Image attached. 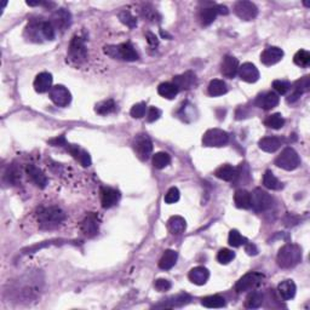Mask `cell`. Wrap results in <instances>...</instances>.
<instances>
[{
    "label": "cell",
    "mask_w": 310,
    "mask_h": 310,
    "mask_svg": "<svg viewBox=\"0 0 310 310\" xmlns=\"http://www.w3.org/2000/svg\"><path fill=\"white\" fill-rule=\"evenodd\" d=\"M276 260L279 267L284 269L296 267L302 260V249L296 244H286L280 249Z\"/></svg>",
    "instance_id": "obj_1"
},
{
    "label": "cell",
    "mask_w": 310,
    "mask_h": 310,
    "mask_svg": "<svg viewBox=\"0 0 310 310\" xmlns=\"http://www.w3.org/2000/svg\"><path fill=\"white\" fill-rule=\"evenodd\" d=\"M64 219H66L64 212L61 208L56 206L45 207L43 208V210H40V212L38 213L39 227H40L41 229H55V228L58 227Z\"/></svg>",
    "instance_id": "obj_2"
},
{
    "label": "cell",
    "mask_w": 310,
    "mask_h": 310,
    "mask_svg": "<svg viewBox=\"0 0 310 310\" xmlns=\"http://www.w3.org/2000/svg\"><path fill=\"white\" fill-rule=\"evenodd\" d=\"M104 54L114 59H123V61L133 62L140 58L137 51L135 50L130 43H124L120 45H107L103 49Z\"/></svg>",
    "instance_id": "obj_3"
},
{
    "label": "cell",
    "mask_w": 310,
    "mask_h": 310,
    "mask_svg": "<svg viewBox=\"0 0 310 310\" xmlns=\"http://www.w3.org/2000/svg\"><path fill=\"white\" fill-rule=\"evenodd\" d=\"M229 10L224 5H217L213 2H206L199 11V19L202 26H210L216 19L217 15H228Z\"/></svg>",
    "instance_id": "obj_4"
},
{
    "label": "cell",
    "mask_w": 310,
    "mask_h": 310,
    "mask_svg": "<svg viewBox=\"0 0 310 310\" xmlns=\"http://www.w3.org/2000/svg\"><path fill=\"white\" fill-rule=\"evenodd\" d=\"M299 164H301V159H299L298 153L291 147L285 148L281 154L275 159V165L286 171L296 170Z\"/></svg>",
    "instance_id": "obj_5"
},
{
    "label": "cell",
    "mask_w": 310,
    "mask_h": 310,
    "mask_svg": "<svg viewBox=\"0 0 310 310\" xmlns=\"http://www.w3.org/2000/svg\"><path fill=\"white\" fill-rule=\"evenodd\" d=\"M88 50H86L85 43L80 36H73L69 43L68 48V58L71 62L75 64H81L86 61Z\"/></svg>",
    "instance_id": "obj_6"
},
{
    "label": "cell",
    "mask_w": 310,
    "mask_h": 310,
    "mask_svg": "<svg viewBox=\"0 0 310 310\" xmlns=\"http://www.w3.org/2000/svg\"><path fill=\"white\" fill-rule=\"evenodd\" d=\"M229 142V135L220 128H211L202 136V145L205 147L219 148Z\"/></svg>",
    "instance_id": "obj_7"
},
{
    "label": "cell",
    "mask_w": 310,
    "mask_h": 310,
    "mask_svg": "<svg viewBox=\"0 0 310 310\" xmlns=\"http://www.w3.org/2000/svg\"><path fill=\"white\" fill-rule=\"evenodd\" d=\"M263 279V274L257 272H251L245 274L239 281L235 285V291L237 293H242V292H247V291H254L256 287H258L260 284H262Z\"/></svg>",
    "instance_id": "obj_8"
},
{
    "label": "cell",
    "mask_w": 310,
    "mask_h": 310,
    "mask_svg": "<svg viewBox=\"0 0 310 310\" xmlns=\"http://www.w3.org/2000/svg\"><path fill=\"white\" fill-rule=\"evenodd\" d=\"M133 149L141 160L146 161L150 158L153 152V143L150 138L145 133L137 135L133 140Z\"/></svg>",
    "instance_id": "obj_9"
},
{
    "label": "cell",
    "mask_w": 310,
    "mask_h": 310,
    "mask_svg": "<svg viewBox=\"0 0 310 310\" xmlns=\"http://www.w3.org/2000/svg\"><path fill=\"white\" fill-rule=\"evenodd\" d=\"M234 12L239 18L244 19V21H252L258 15V7L254 2L241 0V1H237L235 4Z\"/></svg>",
    "instance_id": "obj_10"
},
{
    "label": "cell",
    "mask_w": 310,
    "mask_h": 310,
    "mask_svg": "<svg viewBox=\"0 0 310 310\" xmlns=\"http://www.w3.org/2000/svg\"><path fill=\"white\" fill-rule=\"evenodd\" d=\"M251 207H254L257 212L267 211L268 208L272 207L273 198L260 188H256L251 194Z\"/></svg>",
    "instance_id": "obj_11"
},
{
    "label": "cell",
    "mask_w": 310,
    "mask_h": 310,
    "mask_svg": "<svg viewBox=\"0 0 310 310\" xmlns=\"http://www.w3.org/2000/svg\"><path fill=\"white\" fill-rule=\"evenodd\" d=\"M49 96L52 102L58 107H67L72 101L71 92L63 85L52 86L51 90L49 91Z\"/></svg>",
    "instance_id": "obj_12"
},
{
    "label": "cell",
    "mask_w": 310,
    "mask_h": 310,
    "mask_svg": "<svg viewBox=\"0 0 310 310\" xmlns=\"http://www.w3.org/2000/svg\"><path fill=\"white\" fill-rule=\"evenodd\" d=\"M173 84H175L178 91L190 90V89L197 85V75L193 72L188 71L185 73L181 74V75H176L173 78Z\"/></svg>",
    "instance_id": "obj_13"
},
{
    "label": "cell",
    "mask_w": 310,
    "mask_h": 310,
    "mask_svg": "<svg viewBox=\"0 0 310 310\" xmlns=\"http://www.w3.org/2000/svg\"><path fill=\"white\" fill-rule=\"evenodd\" d=\"M237 75L241 79L242 81H246V83H256L259 79V72L257 69V67L252 63H244L239 67L237 69Z\"/></svg>",
    "instance_id": "obj_14"
},
{
    "label": "cell",
    "mask_w": 310,
    "mask_h": 310,
    "mask_svg": "<svg viewBox=\"0 0 310 310\" xmlns=\"http://www.w3.org/2000/svg\"><path fill=\"white\" fill-rule=\"evenodd\" d=\"M284 57V51L276 46H270L267 48L260 55V62L264 66H274L277 62H280Z\"/></svg>",
    "instance_id": "obj_15"
},
{
    "label": "cell",
    "mask_w": 310,
    "mask_h": 310,
    "mask_svg": "<svg viewBox=\"0 0 310 310\" xmlns=\"http://www.w3.org/2000/svg\"><path fill=\"white\" fill-rule=\"evenodd\" d=\"M52 26L58 28L59 31H66L72 23V16L66 9H58L54 12L51 17Z\"/></svg>",
    "instance_id": "obj_16"
},
{
    "label": "cell",
    "mask_w": 310,
    "mask_h": 310,
    "mask_svg": "<svg viewBox=\"0 0 310 310\" xmlns=\"http://www.w3.org/2000/svg\"><path fill=\"white\" fill-rule=\"evenodd\" d=\"M309 89H310V78L309 75H306L294 83L293 90H292L291 95L287 97V102L294 103L302 95H303V93L308 92Z\"/></svg>",
    "instance_id": "obj_17"
},
{
    "label": "cell",
    "mask_w": 310,
    "mask_h": 310,
    "mask_svg": "<svg viewBox=\"0 0 310 310\" xmlns=\"http://www.w3.org/2000/svg\"><path fill=\"white\" fill-rule=\"evenodd\" d=\"M280 102V97L276 92H273V91H268V92L262 93L257 97L256 100V106L259 108L265 109V110H269V109L275 108Z\"/></svg>",
    "instance_id": "obj_18"
},
{
    "label": "cell",
    "mask_w": 310,
    "mask_h": 310,
    "mask_svg": "<svg viewBox=\"0 0 310 310\" xmlns=\"http://www.w3.org/2000/svg\"><path fill=\"white\" fill-rule=\"evenodd\" d=\"M237 69H239L237 58H235L234 56H225L223 58L222 66H220V72H222L223 76L233 79L237 74Z\"/></svg>",
    "instance_id": "obj_19"
},
{
    "label": "cell",
    "mask_w": 310,
    "mask_h": 310,
    "mask_svg": "<svg viewBox=\"0 0 310 310\" xmlns=\"http://www.w3.org/2000/svg\"><path fill=\"white\" fill-rule=\"evenodd\" d=\"M26 172L28 175V178H31L32 182L39 188H45L46 184H48V178L44 175L43 171L40 168H38L34 165H27L26 167Z\"/></svg>",
    "instance_id": "obj_20"
},
{
    "label": "cell",
    "mask_w": 310,
    "mask_h": 310,
    "mask_svg": "<svg viewBox=\"0 0 310 310\" xmlns=\"http://www.w3.org/2000/svg\"><path fill=\"white\" fill-rule=\"evenodd\" d=\"M119 198H120V194L116 189L109 187L101 188V202H102L103 208L113 207L119 201Z\"/></svg>",
    "instance_id": "obj_21"
},
{
    "label": "cell",
    "mask_w": 310,
    "mask_h": 310,
    "mask_svg": "<svg viewBox=\"0 0 310 310\" xmlns=\"http://www.w3.org/2000/svg\"><path fill=\"white\" fill-rule=\"evenodd\" d=\"M52 75L48 72L39 73L34 80V90L39 93H45L52 88Z\"/></svg>",
    "instance_id": "obj_22"
},
{
    "label": "cell",
    "mask_w": 310,
    "mask_h": 310,
    "mask_svg": "<svg viewBox=\"0 0 310 310\" xmlns=\"http://www.w3.org/2000/svg\"><path fill=\"white\" fill-rule=\"evenodd\" d=\"M81 232L89 237H95L98 233V220L96 215L90 213L81 223Z\"/></svg>",
    "instance_id": "obj_23"
},
{
    "label": "cell",
    "mask_w": 310,
    "mask_h": 310,
    "mask_svg": "<svg viewBox=\"0 0 310 310\" xmlns=\"http://www.w3.org/2000/svg\"><path fill=\"white\" fill-rule=\"evenodd\" d=\"M189 280L195 285H205L207 282V280L210 279V272L205 267H195L188 274Z\"/></svg>",
    "instance_id": "obj_24"
},
{
    "label": "cell",
    "mask_w": 310,
    "mask_h": 310,
    "mask_svg": "<svg viewBox=\"0 0 310 310\" xmlns=\"http://www.w3.org/2000/svg\"><path fill=\"white\" fill-rule=\"evenodd\" d=\"M282 138L280 137H264L258 142V146L263 152L275 153L282 146Z\"/></svg>",
    "instance_id": "obj_25"
},
{
    "label": "cell",
    "mask_w": 310,
    "mask_h": 310,
    "mask_svg": "<svg viewBox=\"0 0 310 310\" xmlns=\"http://www.w3.org/2000/svg\"><path fill=\"white\" fill-rule=\"evenodd\" d=\"M66 147H67V150H68V152L71 153V154L73 155L74 158H75L76 160H78L79 163L84 166V167H89V166L91 165V158L88 152H85V150L81 149L80 147L74 146V145H67Z\"/></svg>",
    "instance_id": "obj_26"
},
{
    "label": "cell",
    "mask_w": 310,
    "mask_h": 310,
    "mask_svg": "<svg viewBox=\"0 0 310 310\" xmlns=\"http://www.w3.org/2000/svg\"><path fill=\"white\" fill-rule=\"evenodd\" d=\"M277 291H279L280 297H281L284 301H290V299L293 298L296 296L297 287L292 280H285L281 284L277 286Z\"/></svg>",
    "instance_id": "obj_27"
},
{
    "label": "cell",
    "mask_w": 310,
    "mask_h": 310,
    "mask_svg": "<svg viewBox=\"0 0 310 310\" xmlns=\"http://www.w3.org/2000/svg\"><path fill=\"white\" fill-rule=\"evenodd\" d=\"M167 228L173 235H180L184 233L185 228H187V222L181 216H172L170 219L167 220Z\"/></svg>",
    "instance_id": "obj_28"
},
{
    "label": "cell",
    "mask_w": 310,
    "mask_h": 310,
    "mask_svg": "<svg viewBox=\"0 0 310 310\" xmlns=\"http://www.w3.org/2000/svg\"><path fill=\"white\" fill-rule=\"evenodd\" d=\"M235 206L242 210H249L251 208V194L245 189H239L234 194Z\"/></svg>",
    "instance_id": "obj_29"
},
{
    "label": "cell",
    "mask_w": 310,
    "mask_h": 310,
    "mask_svg": "<svg viewBox=\"0 0 310 310\" xmlns=\"http://www.w3.org/2000/svg\"><path fill=\"white\" fill-rule=\"evenodd\" d=\"M215 175L219 180L225 181V182H232V181H235V178H237V168L233 167L232 165L225 164V165L219 166L216 170Z\"/></svg>",
    "instance_id": "obj_30"
},
{
    "label": "cell",
    "mask_w": 310,
    "mask_h": 310,
    "mask_svg": "<svg viewBox=\"0 0 310 310\" xmlns=\"http://www.w3.org/2000/svg\"><path fill=\"white\" fill-rule=\"evenodd\" d=\"M177 258V252L173 251V250H166V251L164 252L161 259L159 260V268L163 270H170L171 268L175 267Z\"/></svg>",
    "instance_id": "obj_31"
},
{
    "label": "cell",
    "mask_w": 310,
    "mask_h": 310,
    "mask_svg": "<svg viewBox=\"0 0 310 310\" xmlns=\"http://www.w3.org/2000/svg\"><path fill=\"white\" fill-rule=\"evenodd\" d=\"M227 84L223 80H220V79H213L208 84V93L212 97H218V96L224 95V93H227Z\"/></svg>",
    "instance_id": "obj_32"
},
{
    "label": "cell",
    "mask_w": 310,
    "mask_h": 310,
    "mask_svg": "<svg viewBox=\"0 0 310 310\" xmlns=\"http://www.w3.org/2000/svg\"><path fill=\"white\" fill-rule=\"evenodd\" d=\"M263 184H264L265 188L270 190L282 189V183L275 177V175L270 170L265 171L264 176H263Z\"/></svg>",
    "instance_id": "obj_33"
},
{
    "label": "cell",
    "mask_w": 310,
    "mask_h": 310,
    "mask_svg": "<svg viewBox=\"0 0 310 310\" xmlns=\"http://www.w3.org/2000/svg\"><path fill=\"white\" fill-rule=\"evenodd\" d=\"M158 92L161 97L167 98V100H173L177 96L178 90L173 83H163L159 85Z\"/></svg>",
    "instance_id": "obj_34"
},
{
    "label": "cell",
    "mask_w": 310,
    "mask_h": 310,
    "mask_svg": "<svg viewBox=\"0 0 310 310\" xmlns=\"http://www.w3.org/2000/svg\"><path fill=\"white\" fill-rule=\"evenodd\" d=\"M263 299H264V296H263L260 292L254 291L247 296L246 301H245V307L247 309H257L259 308L263 304Z\"/></svg>",
    "instance_id": "obj_35"
},
{
    "label": "cell",
    "mask_w": 310,
    "mask_h": 310,
    "mask_svg": "<svg viewBox=\"0 0 310 310\" xmlns=\"http://www.w3.org/2000/svg\"><path fill=\"white\" fill-rule=\"evenodd\" d=\"M5 178H6L7 183L12 185L18 184V182L21 181V171L17 167L16 164H12L7 167L6 173H5Z\"/></svg>",
    "instance_id": "obj_36"
},
{
    "label": "cell",
    "mask_w": 310,
    "mask_h": 310,
    "mask_svg": "<svg viewBox=\"0 0 310 310\" xmlns=\"http://www.w3.org/2000/svg\"><path fill=\"white\" fill-rule=\"evenodd\" d=\"M141 15H142L143 18L147 19L148 22H152V23H159L161 21V16L150 5H145L141 10Z\"/></svg>",
    "instance_id": "obj_37"
},
{
    "label": "cell",
    "mask_w": 310,
    "mask_h": 310,
    "mask_svg": "<svg viewBox=\"0 0 310 310\" xmlns=\"http://www.w3.org/2000/svg\"><path fill=\"white\" fill-rule=\"evenodd\" d=\"M264 125L267 128H273V130H279V128H281L285 125V119L282 118V115L280 113L272 114V115H269L264 120Z\"/></svg>",
    "instance_id": "obj_38"
},
{
    "label": "cell",
    "mask_w": 310,
    "mask_h": 310,
    "mask_svg": "<svg viewBox=\"0 0 310 310\" xmlns=\"http://www.w3.org/2000/svg\"><path fill=\"white\" fill-rule=\"evenodd\" d=\"M201 304L206 308H223L225 306V301L223 297L215 294V296H207L202 298Z\"/></svg>",
    "instance_id": "obj_39"
},
{
    "label": "cell",
    "mask_w": 310,
    "mask_h": 310,
    "mask_svg": "<svg viewBox=\"0 0 310 310\" xmlns=\"http://www.w3.org/2000/svg\"><path fill=\"white\" fill-rule=\"evenodd\" d=\"M171 164V156L167 154V153H156V154L153 156V165H154L155 168H165L166 166H168Z\"/></svg>",
    "instance_id": "obj_40"
},
{
    "label": "cell",
    "mask_w": 310,
    "mask_h": 310,
    "mask_svg": "<svg viewBox=\"0 0 310 310\" xmlns=\"http://www.w3.org/2000/svg\"><path fill=\"white\" fill-rule=\"evenodd\" d=\"M116 109L115 102L113 100H107L103 101V102H100L96 106L95 110L96 113L100 114V115H108V114L113 113Z\"/></svg>",
    "instance_id": "obj_41"
},
{
    "label": "cell",
    "mask_w": 310,
    "mask_h": 310,
    "mask_svg": "<svg viewBox=\"0 0 310 310\" xmlns=\"http://www.w3.org/2000/svg\"><path fill=\"white\" fill-rule=\"evenodd\" d=\"M228 242H229L230 246L233 247H240L241 245H246L247 244V239L246 237H242L237 230L233 229L230 230L229 233V237H228Z\"/></svg>",
    "instance_id": "obj_42"
},
{
    "label": "cell",
    "mask_w": 310,
    "mask_h": 310,
    "mask_svg": "<svg viewBox=\"0 0 310 310\" xmlns=\"http://www.w3.org/2000/svg\"><path fill=\"white\" fill-rule=\"evenodd\" d=\"M190 301V296H188L187 293L178 294V296L172 297L171 299H168L166 302V304H164L165 307H170V308H177V307H182L184 304H187Z\"/></svg>",
    "instance_id": "obj_43"
},
{
    "label": "cell",
    "mask_w": 310,
    "mask_h": 310,
    "mask_svg": "<svg viewBox=\"0 0 310 310\" xmlns=\"http://www.w3.org/2000/svg\"><path fill=\"white\" fill-rule=\"evenodd\" d=\"M119 19H120L121 23L125 24L126 27H128V28L131 29L137 27V19H136V17L133 16L130 11H128V10H124V11H121L120 14H119Z\"/></svg>",
    "instance_id": "obj_44"
},
{
    "label": "cell",
    "mask_w": 310,
    "mask_h": 310,
    "mask_svg": "<svg viewBox=\"0 0 310 310\" xmlns=\"http://www.w3.org/2000/svg\"><path fill=\"white\" fill-rule=\"evenodd\" d=\"M293 62L299 67H308L310 63V54L306 50H299L294 55Z\"/></svg>",
    "instance_id": "obj_45"
},
{
    "label": "cell",
    "mask_w": 310,
    "mask_h": 310,
    "mask_svg": "<svg viewBox=\"0 0 310 310\" xmlns=\"http://www.w3.org/2000/svg\"><path fill=\"white\" fill-rule=\"evenodd\" d=\"M235 258V254L228 249H222L217 255V260L220 264H228Z\"/></svg>",
    "instance_id": "obj_46"
},
{
    "label": "cell",
    "mask_w": 310,
    "mask_h": 310,
    "mask_svg": "<svg viewBox=\"0 0 310 310\" xmlns=\"http://www.w3.org/2000/svg\"><path fill=\"white\" fill-rule=\"evenodd\" d=\"M273 88L276 91L279 95H286L290 90H291V84L287 83V81L284 80H275L273 81Z\"/></svg>",
    "instance_id": "obj_47"
},
{
    "label": "cell",
    "mask_w": 310,
    "mask_h": 310,
    "mask_svg": "<svg viewBox=\"0 0 310 310\" xmlns=\"http://www.w3.org/2000/svg\"><path fill=\"white\" fill-rule=\"evenodd\" d=\"M146 109H147V104H146L145 102H140L137 104H135V106L131 108V116L135 119H141L145 116L146 114Z\"/></svg>",
    "instance_id": "obj_48"
},
{
    "label": "cell",
    "mask_w": 310,
    "mask_h": 310,
    "mask_svg": "<svg viewBox=\"0 0 310 310\" xmlns=\"http://www.w3.org/2000/svg\"><path fill=\"white\" fill-rule=\"evenodd\" d=\"M180 190L176 187H172L167 190V193H166L165 202L166 204H175V202H177L178 200H180Z\"/></svg>",
    "instance_id": "obj_49"
},
{
    "label": "cell",
    "mask_w": 310,
    "mask_h": 310,
    "mask_svg": "<svg viewBox=\"0 0 310 310\" xmlns=\"http://www.w3.org/2000/svg\"><path fill=\"white\" fill-rule=\"evenodd\" d=\"M43 36L46 40H54L55 38V27L52 26L51 22H43Z\"/></svg>",
    "instance_id": "obj_50"
},
{
    "label": "cell",
    "mask_w": 310,
    "mask_h": 310,
    "mask_svg": "<svg viewBox=\"0 0 310 310\" xmlns=\"http://www.w3.org/2000/svg\"><path fill=\"white\" fill-rule=\"evenodd\" d=\"M154 287L159 292H166L172 287V284L166 279H158L154 282Z\"/></svg>",
    "instance_id": "obj_51"
},
{
    "label": "cell",
    "mask_w": 310,
    "mask_h": 310,
    "mask_svg": "<svg viewBox=\"0 0 310 310\" xmlns=\"http://www.w3.org/2000/svg\"><path fill=\"white\" fill-rule=\"evenodd\" d=\"M161 116V110L156 107H150L149 110H148V115H147V121L148 123H154V121L158 120Z\"/></svg>",
    "instance_id": "obj_52"
},
{
    "label": "cell",
    "mask_w": 310,
    "mask_h": 310,
    "mask_svg": "<svg viewBox=\"0 0 310 310\" xmlns=\"http://www.w3.org/2000/svg\"><path fill=\"white\" fill-rule=\"evenodd\" d=\"M146 39H147L148 44H149L150 46H158L159 45V40L158 38H156L155 34L150 33V32H147L146 33Z\"/></svg>",
    "instance_id": "obj_53"
},
{
    "label": "cell",
    "mask_w": 310,
    "mask_h": 310,
    "mask_svg": "<svg viewBox=\"0 0 310 310\" xmlns=\"http://www.w3.org/2000/svg\"><path fill=\"white\" fill-rule=\"evenodd\" d=\"M245 251L247 252V254L250 255V256H255V255H257L258 254V250H257V247H256V245H254V244H249V242H247L246 245H245Z\"/></svg>",
    "instance_id": "obj_54"
},
{
    "label": "cell",
    "mask_w": 310,
    "mask_h": 310,
    "mask_svg": "<svg viewBox=\"0 0 310 310\" xmlns=\"http://www.w3.org/2000/svg\"><path fill=\"white\" fill-rule=\"evenodd\" d=\"M50 143L52 146H59V147H62V146H67V142H66V138H64V136H61V137H57L55 138V140H51Z\"/></svg>",
    "instance_id": "obj_55"
},
{
    "label": "cell",
    "mask_w": 310,
    "mask_h": 310,
    "mask_svg": "<svg viewBox=\"0 0 310 310\" xmlns=\"http://www.w3.org/2000/svg\"><path fill=\"white\" fill-rule=\"evenodd\" d=\"M161 36H167V38H168V39H171V38H172V36H168V34H167V33H166V32H164V31H161Z\"/></svg>",
    "instance_id": "obj_56"
}]
</instances>
